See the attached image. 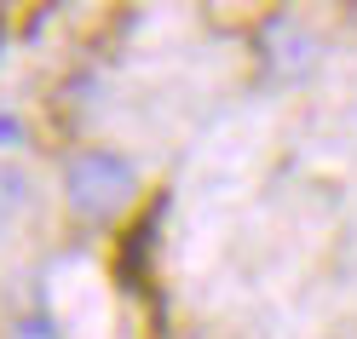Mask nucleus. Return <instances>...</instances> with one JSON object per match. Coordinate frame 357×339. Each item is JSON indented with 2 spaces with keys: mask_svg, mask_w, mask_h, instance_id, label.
<instances>
[{
  "mask_svg": "<svg viewBox=\"0 0 357 339\" xmlns=\"http://www.w3.org/2000/svg\"><path fill=\"white\" fill-rule=\"evenodd\" d=\"M132 184H139V167L127 155L104 150V144H86L63 161V196L81 219H109L132 201Z\"/></svg>",
  "mask_w": 357,
  "mask_h": 339,
  "instance_id": "f257e3e1",
  "label": "nucleus"
},
{
  "mask_svg": "<svg viewBox=\"0 0 357 339\" xmlns=\"http://www.w3.org/2000/svg\"><path fill=\"white\" fill-rule=\"evenodd\" d=\"M265 58H271L282 75H300V70H311V63H317V35H305L294 17H282V24L265 35Z\"/></svg>",
  "mask_w": 357,
  "mask_h": 339,
  "instance_id": "f03ea898",
  "label": "nucleus"
},
{
  "mask_svg": "<svg viewBox=\"0 0 357 339\" xmlns=\"http://www.w3.org/2000/svg\"><path fill=\"white\" fill-rule=\"evenodd\" d=\"M24 207H29V173L0 161V224H12Z\"/></svg>",
  "mask_w": 357,
  "mask_h": 339,
  "instance_id": "7ed1b4c3",
  "label": "nucleus"
},
{
  "mask_svg": "<svg viewBox=\"0 0 357 339\" xmlns=\"http://www.w3.org/2000/svg\"><path fill=\"white\" fill-rule=\"evenodd\" d=\"M0 144H24V121L12 109H0Z\"/></svg>",
  "mask_w": 357,
  "mask_h": 339,
  "instance_id": "20e7f679",
  "label": "nucleus"
}]
</instances>
